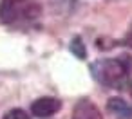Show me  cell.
I'll use <instances>...</instances> for the list:
<instances>
[{
    "mask_svg": "<svg viewBox=\"0 0 132 119\" xmlns=\"http://www.w3.org/2000/svg\"><path fill=\"white\" fill-rule=\"evenodd\" d=\"M132 72V58H101L90 63L92 78L107 88H121L128 81Z\"/></svg>",
    "mask_w": 132,
    "mask_h": 119,
    "instance_id": "cell-1",
    "label": "cell"
},
{
    "mask_svg": "<svg viewBox=\"0 0 132 119\" xmlns=\"http://www.w3.org/2000/svg\"><path fill=\"white\" fill-rule=\"evenodd\" d=\"M42 15V7L35 0H0V22L11 27H26L35 24Z\"/></svg>",
    "mask_w": 132,
    "mask_h": 119,
    "instance_id": "cell-2",
    "label": "cell"
},
{
    "mask_svg": "<svg viewBox=\"0 0 132 119\" xmlns=\"http://www.w3.org/2000/svg\"><path fill=\"white\" fill-rule=\"evenodd\" d=\"M62 108V101L56 97H38L31 103V114L36 117H49L54 115Z\"/></svg>",
    "mask_w": 132,
    "mask_h": 119,
    "instance_id": "cell-3",
    "label": "cell"
},
{
    "mask_svg": "<svg viewBox=\"0 0 132 119\" xmlns=\"http://www.w3.org/2000/svg\"><path fill=\"white\" fill-rule=\"evenodd\" d=\"M71 119H101V112L90 99H80L74 105Z\"/></svg>",
    "mask_w": 132,
    "mask_h": 119,
    "instance_id": "cell-4",
    "label": "cell"
},
{
    "mask_svg": "<svg viewBox=\"0 0 132 119\" xmlns=\"http://www.w3.org/2000/svg\"><path fill=\"white\" fill-rule=\"evenodd\" d=\"M107 110L114 119H132V105L121 97H110L107 101Z\"/></svg>",
    "mask_w": 132,
    "mask_h": 119,
    "instance_id": "cell-5",
    "label": "cell"
},
{
    "mask_svg": "<svg viewBox=\"0 0 132 119\" xmlns=\"http://www.w3.org/2000/svg\"><path fill=\"white\" fill-rule=\"evenodd\" d=\"M69 49H71V52H72L76 58H80V60H85V58H87V47L83 45V40H81L80 36H74V38L71 40Z\"/></svg>",
    "mask_w": 132,
    "mask_h": 119,
    "instance_id": "cell-6",
    "label": "cell"
},
{
    "mask_svg": "<svg viewBox=\"0 0 132 119\" xmlns=\"http://www.w3.org/2000/svg\"><path fill=\"white\" fill-rule=\"evenodd\" d=\"M2 119H31V117H29V114H27L26 110H22V108H11V110H7V112L4 114Z\"/></svg>",
    "mask_w": 132,
    "mask_h": 119,
    "instance_id": "cell-7",
    "label": "cell"
},
{
    "mask_svg": "<svg viewBox=\"0 0 132 119\" xmlns=\"http://www.w3.org/2000/svg\"><path fill=\"white\" fill-rule=\"evenodd\" d=\"M121 43L127 45L128 49H132V25L128 27V31H127V34H125V38L121 40Z\"/></svg>",
    "mask_w": 132,
    "mask_h": 119,
    "instance_id": "cell-8",
    "label": "cell"
},
{
    "mask_svg": "<svg viewBox=\"0 0 132 119\" xmlns=\"http://www.w3.org/2000/svg\"><path fill=\"white\" fill-rule=\"evenodd\" d=\"M128 92H130V96H132V83L128 85Z\"/></svg>",
    "mask_w": 132,
    "mask_h": 119,
    "instance_id": "cell-9",
    "label": "cell"
}]
</instances>
